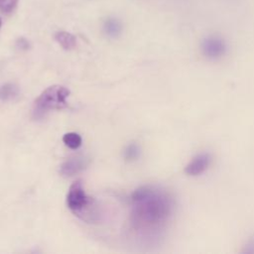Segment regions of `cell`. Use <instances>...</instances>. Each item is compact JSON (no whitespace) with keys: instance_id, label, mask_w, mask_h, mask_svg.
I'll use <instances>...</instances> for the list:
<instances>
[{"instance_id":"7","label":"cell","mask_w":254,"mask_h":254,"mask_svg":"<svg viewBox=\"0 0 254 254\" xmlns=\"http://www.w3.org/2000/svg\"><path fill=\"white\" fill-rule=\"evenodd\" d=\"M102 29H103L104 34L108 38L116 39V38H118L121 35L123 27H122L121 22L118 19L110 17V18H107L104 21Z\"/></svg>"},{"instance_id":"2","label":"cell","mask_w":254,"mask_h":254,"mask_svg":"<svg viewBox=\"0 0 254 254\" xmlns=\"http://www.w3.org/2000/svg\"><path fill=\"white\" fill-rule=\"evenodd\" d=\"M69 89L59 84L49 86L35 100L32 117L35 120H41L46 115L55 109H61L67 105V97Z\"/></svg>"},{"instance_id":"12","label":"cell","mask_w":254,"mask_h":254,"mask_svg":"<svg viewBox=\"0 0 254 254\" xmlns=\"http://www.w3.org/2000/svg\"><path fill=\"white\" fill-rule=\"evenodd\" d=\"M19 0H0V12L6 15L13 13Z\"/></svg>"},{"instance_id":"11","label":"cell","mask_w":254,"mask_h":254,"mask_svg":"<svg viewBox=\"0 0 254 254\" xmlns=\"http://www.w3.org/2000/svg\"><path fill=\"white\" fill-rule=\"evenodd\" d=\"M140 156V148L137 144L132 143L127 146L124 151V158L127 161H135Z\"/></svg>"},{"instance_id":"3","label":"cell","mask_w":254,"mask_h":254,"mask_svg":"<svg viewBox=\"0 0 254 254\" xmlns=\"http://www.w3.org/2000/svg\"><path fill=\"white\" fill-rule=\"evenodd\" d=\"M89 203L90 199L86 195L81 182H74L69 187L66 194V204L69 210L78 216H83L85 210L88 209Z\"/></svg>"},{"instance_id":"10","label":"cell","mask_w":254,"mask_h":254,"mask_svg":"<svg viewBox=\"0 0 254 254\" xmlns=\"http://www.w3.org/2000/svg\"><path fill=\"white\" fill-rule=\"evenodd\" d=\"M63 142L64 145L70 149H77L80 147L82 143V139L79 134L75 132H68L65 133L63 137Z\"/></svg>"},{"instance_id":"4","label":"cell","mask_w":254,"mask_h":254,"mask_svg":"<svg viewBox=\"0 0 254 254\" xmlns=\"http://www.w3.org/2000/svg\"><path fill=\"white\" fill-rule=\"evenodd\" d=\"M200 51L203 57L208 60H219L226 54L227 44L219 36H207L200 43Z\"/></svg>"},{"instance_id":"9","label":"cell","mask_w":254,"mask_h":254,"mask_svg":"<svg viewBox=\"0 0 254 254\" xmlns=\"http://www.w3.org/2000/svg\"><path fill=\"white\" fill-rule=\"evenodd\" d=\"M19 95V88L14 83H5L0 86V99L10 101Z\"/></svg>"},{"instance_id":"8","label":"cell","mask_w":254,"mask_h":254,"mask_svg":"<svg viewBox=\"0 0 254 254\" xmlns=\"http://www.w3.org/2000/svg\"><path fill=\"white\" fill-rule=\"evenodd\" d=\"M55 40L65 51H70L76 46V38L72 34L65 31L57 32L55 34Z\"/></svg>"},{"instance_id":"13","label":"cell","mask_w":254,"mask_h":254,"mask_svg":"<svg viewBox=\"0 0 254 254\" xmlns=\"http://www.w3.org/2000/svg\"><path fill=\"white\" fill-rule=\"evenodd\" d=\"M16 47L22 51H27L30 48V43L27 39L25 38H19L16 41Z\"/></svg>"},{"instance_id":"15","label":"cell","mask_w":254,"mask_h":254,"mask_svg":"<svg viewBox=\"0 0 254 254\" xmlns=\"http://www.w3.org/2000/svg\"><path fill=\"white\" fill-rule=\"evenodd\" d=\"M1 26H2V21H1V19H0V28H1Z\"/></svg>"},{"instance_id":"6","label":"cell","mask_w":254,"mask_h":254,"mask_svg":"<svg viewBox=\"0 0 254 254\" xmlns=\"http://www.w3.org/2000/svg\"><path fill=\"white\" fill-rule=\"evenodd\" d=\"M88 161L85 157L76 156L67 159L60 167V173L64 177H71L78 174L87 166Z\"/></svg>"},{"instance_id":"1","label":"cell","mask_w":254,"mask_h":254,"mask_svg":"<svg viewBox=\"0 0 254 254\" xmlns=\"http://www.w3.org/2000/svg\"><path fill=\"white\" fill-rule=\"evenodd\" d=\"M175 198L167 190L153 185L143 186L131 195V226L143 239L159 241L172 218Z\"/></svg>"},{"instance_id":"14","label":"cell","mask_w":254,"mask_h":254,"mask_svg":"<svg viewBox=\"0 0 254 254\" xmlns=\"http://www.w3.org/2000/svg\"><path fill=\"white\" fill-rule=\"evenodd\" d=\"M243 252L244 253H254V235L247 240V242L244 246Z\"/></svg>"},{"instance_id":"5","label":"cell","mask_w":254,"mask_h":254,"mask_svg":"<svg viewBox=\"0 0 254 254\" xmlns=\"http://www.w3.org/2000/svg\"><path fill=\"white\" fill-rule=\"evenodd\" d=\"M212 156L208 152H201L193 156L185 167V173L190 177L202 175L211 165Z\"/></svg>"}]
</instances>
